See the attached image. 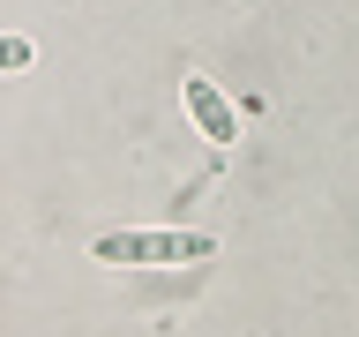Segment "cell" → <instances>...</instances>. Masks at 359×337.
<instances>
[{
	"label": "cell",
	"mask_w": 359,
	"mask_h": 337,
	"mask_svg": "<svg viewBox=\"0 0 359 337\" xmlns=\"http://www.w3.org/2000/svg\"><path fill=\"white\" fill-rule=\"evenodd\" d=\"M217 232H165V225H135V232H97L90 255L112 270H165V263H202Z\"/></svg>",
	"instance_id": "6da1fadb"
},
{
	"label": "cell",
	"mask_w": 359,
	"mask_h": 337,
	"mask_svg": "<svg viewBox=\"0 0 359 337\" xmlns=\"http://www.w3.org/2000/svg\"><path fill=\"white\" fill-rule=\"evenodd\" d=\"M180 98H187V112H195L202 143H217V150H232V143H240V120H247V112L232 105L210 75H187V83H180Z\"/></svg>",
	"instance_id": "7a4b0ae2"
},
{
	"label": "cell",
	"mask_w": 359,
	"mask_h": 337,
	"mask_svg": "<svg viewBox=\"0 0 359 337\" xmlns=\"http://www.w3.org/2000/svg\"><path fill=\"white\" fill-rule=\"evenodd\" d=\"M30 60H38V45L22 38V30H8V38H0V67H8V75H22Z\"/></svg>",
	"instance_id": "3957f363"
}]
</instances>
